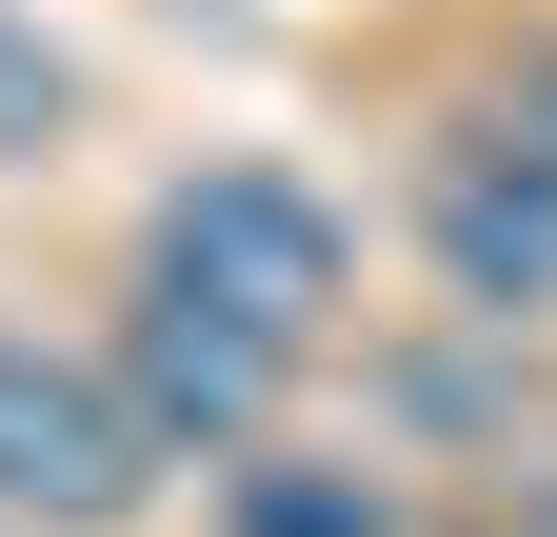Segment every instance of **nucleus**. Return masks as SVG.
Returning <instances> with one entry per match:
<instances>
[{
	"label": "nucleus",
	"mask_w": 557,
	"mask_h": 537,
	"mask_svg": "<svg viewBox=\"0 0 557 537\" xmlns=\"http://www.w3.org/2000/svg\"><path fill=\"white\" fill-rule=\"evenodd\" d=\"M338 279H359V239H338V199L278 179V160H199L160 199V299H220V319H259V339H319Z\"/></svg>",
	"instance_id": "f257e3e1"
},
{
	"label": "nucleus",
	"mask_w": 557,
	"mask_h": 537,
	"mask_svg": "<svg viewBox=\"0 0 557 537\" xmlns=\"http://www.w3.org/2000/svg\"><path fill=\"white\" fill-rule=\"evenodd\" d=\"M139 478H160V438L120 419V378L40 359V339H0V517L100 537V517H139Z\"/></svg>",
	"instance_id": "f03ea898"
},
{
	"label": "nucleus",
	"mask_w": 557,
	"mask_h": 537,
	"mask_svg": "<svg viewBox=\"0 0 557 537\" xmlns=\"http://www.w3.org/2000/svg\"><path fill=\"white\" fill-rule=\"evenodd\" d=\"M278 378H299V339H259V319H220V299H139L120 419L160 438V458H239V438L278 419Z\"/></svg>",
	"instance_id": "7ed1b4c3"
},
{
	"label": "nucleus",
	"mask_w": 557,
	"mask_h": 537,
	"mask_svg": "<svg viewBox=\"0 0 557 537\" xmlns=\"http://www.w3.org/2000/svg\"><path fill=\"white\" fill-rule=\"evenodd\" d=\"M438 259H458L478 299H557V179H498V160H478L438 199Z\"/></svg>",
	"instance_id": "20e7f679"
},
{
	"label": "nucleus",
	"mask_w": 557,
	"mask_h": 537,
	"mask_svg": "<svg viewBox=\"0 0 557 537\" xmlns=\"http://www.w3.org/2000/svg\"><path fill=\"white\" fill-rule=\"evenodd\" d=\"M239 537H379L359 478H239Z\"/></svg>",
	"instance_id": "39448f33"
},
{
	"label": "nucleus",
	"mask_w": 557,
	"mask_h": 537,
	"mask_svg": "<svg viewBox=\"0 0 557 537\" xmlns=\"http://www.w3.org/2000/svg\"><path fill=\"white\" fill-rule=\"evenodd\" d=\"M498 160H537V179H557V60H518V80H498Z\"/></svg>",
	"instance_id": "423d86ee"
},
{
	"label": "nucleus",
	"mask_w": 557,
	"mask_h": 537,
	"mask_svg": "<svg viewBox=\"0 0 557 537\" xmlns=\"http://www.w3.org/2000/svg\"><path fill=\"white\" fill-rule=\"evenodd\" d=\"M0 140H60V60L40 40H0Z\"/></svg>",
	"instance_id": "0eeeda50"
}]
</instances>
